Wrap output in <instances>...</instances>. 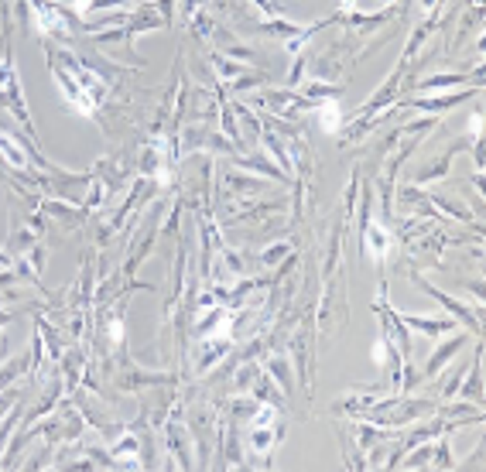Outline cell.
Masks as SVG:
<instances>
[{"mask_svg": "<svg viewBox=\"0 0 486 472\" xmlns=\"http://www.w3.org/2000/svg\"><path fill=\"white\" fill-rule=\"evenodd\" d=\"M35 10H38V28L48 35H58V38H69V28H72V10L58 7L55 0H31Z\"/></svg>", "mask_w": 486, "mask_h": 472, "instance_id": "obj_1", "label": "cell"}, {"mask_svg": "<svg viewBox=\"0 0 486 472\" xmlns=\"http://www.w3.org/2000/svg\"><path fill=\"white\" fill-rule=\"evenodd\" d=\"M0 100L17 113V117L28 123V113H24V100H21V82H17V72H14V62L10 55L0 58Z\"/></svg>", "mask_w": 486, "mask_h": 472, "instance_id": "obj_2", "label": "cell"}]
</instances>
